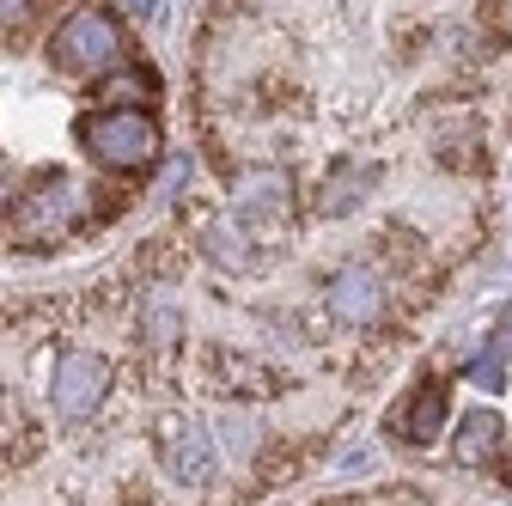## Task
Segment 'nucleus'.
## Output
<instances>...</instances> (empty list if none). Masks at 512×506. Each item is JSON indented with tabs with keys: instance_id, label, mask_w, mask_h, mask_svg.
<instances>
[{
	"instance_id": "obj_1",
	"label": "nucleus",
	"mask_w": 512,
	"mask_h": 506,
	"mask_svg": "<svg viewBox=\"0 0 512 506\" xmlns=\"http://www.w3.org/2000/svg\"><path fill=\"white\" fill-rule=\"evenodd\" d=\"M49 61L61 74L104 80L110 68H122V25L104 7H74L68 19L55 25V37H49Z\"/></svg>"
},
{
	"instance_id": "obj_2",
	"label": "nucleus",
	"mask_w": 512,
	"mask_h": 506,
	"mask_svg": "<svg viewBox=\"0 0 512 506\" xmlns=\"http://www.w3.org/2000/svg\"><path fill=\"white\" fill-rule=\"evenodd\" d=\"M80 147L104 165V171H147L165 147L159 122L147 110H98L80 122Z\"/></svg>"
},
{
	"instance_id": "obj_3",
	"label": "nucleus",
	"mask_w": 512,
	"mask_h": 506,
	"mask_svg": "<svg viewBox=\"0 0 512 506\" xmlns=\"http://www.w3.org/2000/svg\"><path fill=\"white\" fill-rule=\"evenodd\" d=\"M110 397V360L92 354V348H68L55 360V378H49V403L55 415H68V421H86L98 415Z\"/></svg>"
},
{
	"instance_id": "obj_4",
	"label": "nucleus",
	"mask_w": 512,
	"mask_h": 506,
	"mask_svg": "<svg viewBox=\"0 0 512 506\" xmlns=\"http://www.w3.org/2000/svg\"><path fill=\"white\" fill-rule=\"evenodd\" d=\"M80 220V183L68 171H49L37 177L25 196H19V238H55Z\"/></svg>"
},
{
	"instance_id": "obj_5",
	"label": "nucleus",
	"mask_w": 512,
	"mask_h": 506,
	"mask_svg": "<svg viewBox=\"0 0 512 506\" xmlns=\"http://www.w3.org/2000/svg\"><path fill=\"white\" fill-rule=\"evenodd\" d=\"M324 305H330V318L348 324V330H366L384 318V305H391V293H384V281L372 269H336L330 287H324Z\"/></svg>"
},
{
	"instance_id": "obj_6",
	"label": "nucleus",
	"mask_w": 512,
	"mask_h": 506,
	"mask_svg": "<svg viewBox=\"0 0 512 506\" xmlns=\"http://www.w3.org/2000/svg\"><path fill=\"white\" fill-rule=\"evenodd\" d=\"M287 196H293V177L281 165H250L232 177V214L238 220H275V214H287Z\"/></svg>"
},
{
	"instance_id": "obj_7",
	"label": "nucleus",
	"mask_w": 512,
	"mask_h": 506,
	"mask_svg": "<svg viewBox=\"0 0 512 506\" xmlns=\"http://www.w3.org/2000/svg\"><path fill=\"white\" fill-rule=\"evenodd\" d=\"M165 470L183 482V488H202L214 476V446H208V433L202 427H177L165 439Z\"/></svg>"
},
{
	"instance_id": "obj_8",
	"label": "nucleus",
	"mask_w": 512,
	"mask_h": 506,
	"mask_svg": "<svg viewBox=\"0 0 512 506\" xmlns=\"http://www.w3.org/2000/svg\"><path fill=\"white\" fill-rule=\"evenodd\" d=\"M445 385H421L415 391V403L397 415V433H403V446H433L439 439V427H445Z\"/></svg>"
},
{
	"instance_id": "obj_9",
	"label": "nucleus",
	"mask_w": 512,
	"mask_h": 506,
	"mask_svg": "<svg viewBox=\"0 0 512 506\" xmlns=\"http://www.w3.org/2000/svg\"><path fill=\"white\" fill-rule=\"evenodd\" d=\"M378 177H384L378 165H342V171L324 183V196H317V214H330V220H336V214H354L372 189H378Z\"/></svg>"
},
{
	"instance_id": "obj_10",
	"label": "nucleus",
	"mask_w": 512,
	"mask_h": 506,
	"mask_svg": "<svg viewBox=\"0 0 512 506\" xmlns=\"http://www.w3.org/2000/svg\"><path fill=\"white\" fill-rule=\"evenodd\" d=\"M500 433H506V421L494 415V409H470L464 421H458V464H488L494 452H500Z\"/></svg>"
},
{
	"instance_id": "obj_11",
	"label": "nucleus",
	"mask_w": 512,
	"mask_h": 506,
	"mask_svg": "<svg viewBox=\"0 0 512 506\" xmlns=\"http://www.w3.org/2000/svg\"><path fill=\"white\" fill-rule=\"evenodd\" d=\"M98 98H104V110H141V98H153V80L141 68H110L98 80Z\"/></svg>"
},
{
	"instance_id": "obj_12",
	"label": "nucleus",
	"mask_w": 512,
	"mask_h": 506,
	"mask_svg": "<svg viewBox=\"0 0 512 506\" xmlns=\"http://www.w3.org/2000/svg\"><path fill=\"white\" fill-rule=\"evenodd\" d=\"M202 244H208V257H214V263H226V269H250V263H256L250 238H244L232 220H214V226L202 232Z\"/></svg>"
},
{
	"instance_id": "obj_13",
	"label": "nucleus",
	"mask_w": 512,
	"mask_h": 506,
	"mask_svg": "<svg viewBox=\"0 0 512 506\" xmlns=\"http://www.w3.org/2000/svg\"><path fill=\"white\" fill-rule=\"evenodd\" d=\"M470 385H482V391H500V385H506V360H500V348H488V354L470 366Z\"/></svg>"
},
{
	"instance_id": "obj_14",
	"label": "nucleus",
	"mask_w": 512,
	"mask_h": 506,
	"mask_svg": "<svg viewBox=\"0 0 512 506\" xmlns=\"http://www.w3.org/2000/svg\"><path fill=\"white\" fill-rule=\"evenodd\" d=\"M31 7H37V0H0V31H7V25H19Z\"/></svg>"
},
{
	"instance_id": "obj_15",
	"label": "nucleus",
	"mask_w": 512,
	"mask_h": 506,
	"mask_svg": "<svg viewBox=\"0 0 512 506\" xmlns=\"http://www.w3.org/2000/svg\"><path fill=\"white\" fill-rule=\"evenodd\" d=\"M122 7L135 13V19H159V0H122Z\"/></svg>"
},
{
	"instance_id": "obj_16",
	"label": "nucleus",
	"mask_w": 512,
	"mask_h": 506,
	"mask_svg": "<svg viewBox=\"0 0 512 506\" xmlns=\"http://www.w3.org/2000/svg\"><path fill=\"white\" fill-rule=\"evenodd\" d=\"M500 342H512V305L500 311Z\"/></svg>"
},
{
	"instance_id": "obj_17",
	"label": "nucleus",
	"mask_w": 512,
	"mask_h": 506,
	"mask_svg": "<svg viewBox=\"0 0 512 506\" xmlns=\"http://www.w3.org/2000/svg\"><path fill=\"white\" fill-rule=\"evenodd\" d=\"M0 202H7V171H0Z\"/></svg>"
}]
</instances>
